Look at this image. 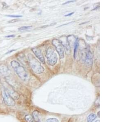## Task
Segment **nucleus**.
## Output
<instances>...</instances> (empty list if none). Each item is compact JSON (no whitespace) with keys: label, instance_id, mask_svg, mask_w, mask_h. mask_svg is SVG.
Wrapping results in <instances>:
<instances>
[{"label":"nucleus","instance_id":"obj_1","mask_svg":"<svg viewBox=\"0 0 123 122\" xmlns=\"http://www.w3.org/2000/svg\"><path fill=\"white\" fill-rule=\"evenodd\" d=\"M11 65L18 76L23 81H27L28 79V74L25 69L20 65L19 63L16 60L11 62Z\"/></svg>","mask_w":123,"mask_h":122},{"label":"nucleus","instance_id":"obj_2","mask_svg":"<svg viewBox=\"0 0 123 122\" xmlns=\"http://www.w3.org/2000/svg\"><path fill=\"white\" fill-rule=\"evenodd\" d=\"M28 58L30 66L34 72L39 74L44 72V68L41 65L40 63L32 54H29Z\"/></svg>","mask_w":123,"mask_h":122},{"label":"nucleus","instance_id":"obj_3","mask_svg":"<svg viewBox=\"0 0 123 122\" xmlns=\"http://www.w3.org/2000/svg\"><path fill=\"white\" fill-rule=\"evenodd\" d=\"M46 58L47 59V63L50 65H54L57 62V56L55 51L54 48L49 47L46 51Z\"/></svg>","mask_w":123,"mask_h":122},{"label":"nucleus","instance_id":"obj_4","mask_svg":"<svg viewBox=\"0 0 123 122\" xmlns=\"http://www.w3.org/2000/svg\"><path fill=\"white\" fill-rule=\"evenodd\" d=\"M2 96L6 105L10 107H14L15 105V100L10 97L5 88L2 90Z\"/></svg>","mask_w":123,"mask_h":122},{"label":"nucleus","instance_id":"obj_5","mask_svg":"<svg viewBox=\"0 0 123 122\" xmlns=\"http://www.w3.org/2000/svg\"><path fill=\"white\" fill-rule=\"evenodd\" d=\"M52 44L56 48V50L59 53L61 58L64 57V53L63 47L60 41L58 39H54L52 41Z\"/></svg>","mask_w":123,"mask_h":122},{"label":"nucleus","instance_id":"obj_6","mask_svg":"<svg viewBox=\"0 0 123 122\" xmlns=\"http://www.w3.org/2000/svg\"><path fill=\"white\" fill-rule=\"evenodd\" d=\"M61 39H60V42L61 43L62 45L64 47V48L65 51H66V53H67V54H70V46L69 45V43L67 39V38L65 37H62Z\"/></svg>","mask_w":123,"mask_h":122},{"label":"nucleus","instance_id":"obj_7","mask_svg":"<svg viewBox=\"0 0 123 122\" xmlns=\"http://www.w3.org/2000/svg\"><path fill=\"white\" fill-rule=\"evenodd\" d=\"M32 50L33 52L35 54V56H37V57L40 60L41 62L43 64H45V60L40 49H39L38 48H34L32 49Z\"/></svg>","mask_w":123,"mask_h":122},{"label":"nucleus","instance_id":"obj_8","mask_svg":"<svg viewBox=\"0 0 123 122\" xmlns=\"http://www.w3.org/2000/svg\"><path fill=\"white\" fill-rule=\"evenodd\" d=\"M7 91L9 95L14 100H18L19 98V95L14 90L11 88H4Z\"/></svg>","mask_w":123,"mask_h":122},{"label":"nucleus","instance_id":"obj_9","mask_svg":"<svg viewBox=\"0 0 123 122\" xmlns=\"http://www.w3.org/2000/svg\"><path fill=\"white\" fill-rule=\"evenodd\" d=\"M32 117L36 122H42V120L41 116L40 114L37 111H34L32 113Z\"/></svg>","mask_w":123,"mask_h":122},{"label":"nucleus","instance_id":"obj_10","mask_svg":"<svg viewBox=\"0 0 123 122\" xmlns=\"http://www.w3.org/2000/svg\"><path fill=\"white\" fill-rule=\"evenodd\" d=\"M8 68L7 66L5 65L0 66V74L5 76L7 75V73H8Z\"/></svg>","mask_w":123,"mask_h":122},{"label":"nucleus","instance_id":"obj_11","mask_svg":"<svg viewBox=\"0 0 123 122\" xmlns=\"http://www.w3.org/2000/svg\"><path fill=\"white\" fill-rule=\"evenodd\" d=\"M97 118V116L95 114H90L87 118V122H92Z\"/></svg>","mask_w":123,"mask_h":122},{"label":"nucleus","instance_id":"obj_12","mask_svg":"<svg viewBox=\"0 0 123 122\" xmlns=\"http://www.w3.org/2000/svg\"><path fill=\"white\" fill-rule=\"evenodd\" d=\"M87 61L88 63L91 64L92 63V56L91 54V53L90 52V51H88L87 54V58L86 60V61Z\"/></svg>","mask_w":123,"mask_h":122},{"label":"nucleus","instance_id":"obj_13","mask_svg":"<svg viewBox=\"0 0 123 122\" xmlns=\"http://www.w3.org/2000/svg\"><path fill=\"white\" fill-rule=\"evenodd\" d=\"M25 119L27 122H33L34 121L33 118L31 115H26L25 117Z\"/></svg>","mask_w":123,"mask_h":122},{"label":"nucleus","instance_id":"obj_14","mask_svg":"<svg viewBox=\"0 0 123 122\" xmlns=\"http://www.w3.org/2000/svg\"><path fill=\"white\" fill-rule=\"evenodd\" d=\"M78 46V39H76V41L75 42V45H74V57L75 58V55L77 51V49Z\"/></svg>","mask_w":123,"mask_h":122},{"label":"nucleus","instance_id":"obj_15","mask_svg":"<svg viewBox=\"0 0 123 122\" xmlns=\"http://www.w3.org/2000/svg\"><path fill=\"white\" fill-rule=\"evenodd\" d=\"M32 26H22L18 28L19 31H23V30H26L32 28Z\"/></svg>","mask_w":123,"mask_h":122},{"label":"nucleus","instance_id":"obj_16","mask_svg":"<svg viewBox=\"0 0 123 122\" xmlns=\"http://www.w3.org/2000/svg\"><path fill=\"white\" fill-rule=\"evenodd\" d=\"M46 122H59L58 120L55 118H51L48 119L46 121Z\"/></svg>","mask_w":123,"mask_h":122},{"label":"nucleus","instance_id":"obj_17","mask_svg":"<svg viewBox=\"0 0 123 122\" xmlns=\"http://www.w3.org/2000/svg\"><path fill=\"white\" fill-rule=\"evenodd\" d=\"M19 20L17 19H12L11 20H10L8 21V23H13L16 22L17 21H18Z\"/></svg>","mask_w":123,"mask_h":122},{"label":"nucleus","instance_id":"obj_18","mask_svg":"<svg viewBox=\"0 0 123 122\" xmlns=\"http://www.w3.org/2000/svg\"><path fill=\"white\" fill-rule=\"evenodd\" d=\"M7 17H22V16L20 15H7Z\"/></svg>","mask_w":123,"mask_h":122},{"label":"nucleus","instance_id":"obj_19","mask_svg":"<svg viewBox=\"0 0 123 122\" xmlns=\"http://www.w3.org/2000/svg\"><path fill=\"white\" fill-rule=\"evenodd\" d=\"M3 7L5 9L7 8L8 7V6L6 4V3H3Z\"/></svg>","mask_w":123,"mask_h":122},{"label":"nucleus","instance_id":"obj_20","mask_svg":"<svg viewBox=\"0 0 123 122\" xmlns=\"http://www.w3.org/2000/svg\"><path fill=\"white\" fill-rule=\"evenodd\" d=\"M74 12H72V13H69L68 14H66L64 16L65 17H68V16H71V15H72V14H74Z\"/></svg>","mask_w":123,"mask_h":122},{"label":"nucleus","instance_id":"obj_21","mask_svg":"<svg viewBox=\"0 0 123 122\" xmlns=\"http://www.w3.org/2000/svg\"><path fill=\"white\" fill-rule=\"evenodd\" d=\"M14 37H15V35H8V36H6L5 37H6V38H14Z\"/></svg>","mask_w":123,"mask_h":122},{"label":"nucleus","instance_id":"obj_22","mask_svg":"<svg viewBox=\"0 0 123 122\" xmlns=\"http://www.w3.org/2000/svg\"><path fill=\"white\" fill-rule=\"evenodd\" d=\"M15 50H11L9 51L8 52H7L6 53V54H9V53H11L12 52H13V51H15Z\"/></svg>","mask_w":123,"mask_h":122},{"label":"nucleus","instance_id":"obj_23","mask_svg":"<svg viewBox=\"0 0 123 122\" xmlns=\"http://www.w3.org/2000/svg\"><path fill=\"white\" fill-rule=\"evenodd\" d=\"M74 1H75V0H71V1H68L66 2V3H64V4H63V5L66 4H67V3H71V2H73Z\"/></svg>","mask_w":123,"mask_h":122},{"label":"nucleus","instance_id":"obj_24","mask_svg":"<svg viewBox=\"0 0 123 122\" xmlns=\"http://www.w3.org/2000/svg\"><path fill=\"white\" fill-rule=\"evenodd\" d=\"M73 22H71L69 23H68V24H62V25H61L60 26L58 27H60L62 26H65L66 25H67V24H70V23H71Z\"/></svg>","mask_w":123,"mask_h":122},{"label":"nucleus","instance_id":"obj_25","mask_svg":"<svg viewBox=\"0 0 123 122\" xmlns=\"http://www.w3.org/2000/svg\"><path fill=\"white\" fill-rule=\"evenodd\" d=\"M99 7V6H98V7H95V8H94V9H93V10H97V9H98V8Z\"/></svg>","mask_w":123,"mask_h":122},{"label":"nucleus","instance_id":"obj_26","mask_svg":"<svg viewBox=\"0 0 123 122\" xmlns=\"http://www.w3.org/2000/svg\"><path fill=\"white\" fill-rule=\"evenodd\" d=\"M100 111H98V116L99 118H100Z\"/></svg>","mask_w":123,"mask_h":122},{"label":"nucleus","instance_id":"obj_27","mask_svg":"<svg viewBox=\"0 0 123 122\" xmlns=\"http://www.w3.org/2000/svg\"><path fill=\"white\" fill-rule=\"evenodd\" d=\"M88 21H87V22H85L84 23H81V24H80V25H81V24H85V23H88Z\"/></svg>","mask_w":123,"mask_h":122},{"label":"nucleus","instance_id":"obj_28","mask_svg":"<svg viewBox=\"0 0 123 122\" xmlns=\"http://www.w3.org/2000/svg\"><path fill=\"white\" fill-rule=\"evenodd\" d=\"M55 24H56V23H53V24H52L50 25V26L54 25H55Z\"/></svg>","mask_w":123,"mask_h":122},{"label":"nucleus","instance_id":"obj_29","mask_svg":"<svg viewBox=\"0 0 123 122\" xmlns=\"http://www.w3.org/2000/svg\"><path fill=\"white\" fill-rule=\"evenodd\" d=\"M95 122H100V121L99 120H97L96 121H95Z\"/></svg>","mask_w":123,"mask_h":122},{"label":"nucleus","instance_id":"obj_30","mask_svg":"<svg viewBox=\"0 0 123 122\" xmlns=\"http://www.w3.org/2000/svg\"></svg>","mask_w":123,"mask_h":122},{"label":"nucleus","instance_id":"obj_31","mask_svg":"<svg viewBox=\"0 0 123 122\" xmlns=\"http://www.w3.org/2000/svg\"></svg>","mask_w":123,"mask_h":122}]
</instances>
